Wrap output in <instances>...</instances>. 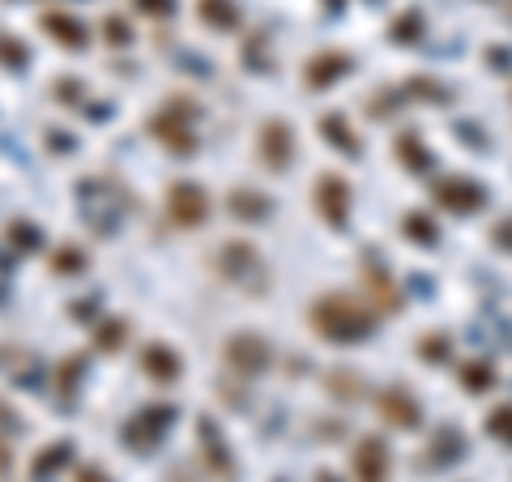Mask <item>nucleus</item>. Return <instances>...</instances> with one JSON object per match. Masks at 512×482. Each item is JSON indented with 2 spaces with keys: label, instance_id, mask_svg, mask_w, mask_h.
Segmentation results:
<instances>
[{
  "label": "nucleus",
  "instance_id": "obj_1",
  "mask_svg": "<svg viewBox=\"0 0 512 482\" xmlns=\"http://www.w3.org/2000/svg\"><path fill=\"white\" fill-rule=\"evenodd\" d=\"M308 320H312V329L320 337H329V342H342V346L359 342V337H367V333H372V325H376L372 312H367L359 299H350V295H320L312 303Z\"/></svg>",
  "mask_w": 512,
  "mask_h": 482
},
{
  "label": "nucleus",
  "instance_id": "obj_2",
  "mask_svg": "<svg viewBox=\"0 0 512 482\" xmlns=\"http://www.w3.org/2000/svg\"><path fill=\"white\" fill-rule=\"evenodd\" d=\"M214 269L222 282L239 286V291H265V261L248 239H227L218 252H214Z\"/></svg>",
  "mask_w": 512,
  "mask_h": 482
},
{
  "label": "nucleus",
  "instance_id": "obj_3",
  "mask_svg": "<svg viewBox=\"0 0 512 482\" xmlns=\"http://www.w3.org/2000/svg\"><path fill=\"white\" fill-rule=\"evenodd\" d=\"M192 116H197V107H184V99H167L150 116V133L158 137V146H167L171 154H192V150H197Z\"/></svg>",
  "mask_w": 512,
  "mask_h": 482
},
{
  "label": "nucleus",
  "instance_id": "obj_4",
  "mask_svg": "<svg viewBox=\"0 0 512 482\" xmlns=\"http://www.w3.org/2000/svg\"><path fill=\"white\" fill-rule=\"evenodd\" d=\"M222 363H227L235 376H244V380L265 376L269 363H274V346H269L261 333H231L227 346H222Z\"/></svg>",
  "mask_w": 512,
  "mask_h": 482
},
{
  "label": "nucleus",
  "instance_id": "obj_5",
  "mask_svg": "<svg viewBox=\"0 0 512 482\" xmlns=\"http://www.w3.org/2000/svg\"><path fill=\"white\" fill-rule=\"evenodd\" d=\"M167 214H171L175 227L197 231V227H205V218H210V197H205L201 184L175 180V184L167 188Z\"/></svg>",
  "mask_w": 512,
  "mask_h": 482
},
{
  "label": "nucleus",
  "instance_id": "obj_6",
  "mask_svg": "<svg viewBox=\"0 0 512 482\" xmlns=\"http://www.w3.org/2000/svg\"><path fill=\"white\" fill-rule=\"evenodd\" d=\"M256 158L269 167V171H286L295 158V128L286 120H265L261 133H256Z\"/></svg>",
  "mask_w": 512,
  "mask_h": 482
},
{
  "label": "nucleus",
  "instance_id": "obj_7",
  "mask_svg": "<svg viewBox=\"0 0 512 482\" xmlns=\"http://www.w3.org/2000/svg\"><path fill=\"white\" fill-rule=\"evenodd\" d=\"M171 419H175L171 406H146V410H137L133 419H128V427H124L128 448H133V453H150V448H158V440L167 436Z\"/></svg>",
  "mask_w": 512,
  "mask_h": 482
},
{
  "label": "nucleus",
  "instance_id": "obj_8",
  "mask_svg": "<svg viewBox=\"0 0 512 482\" xmlns=\"http://www.w3.org/2000/svg\"><path fill=\"white\" fill-rule=\"evenodd\" d=\"M197 440H201V461H205V470H210L214 478H222V482H235L231 448H227V440H222V431L214 427L210 414H201V419H197Z\"/></svg>",
  "mask_w": 512,
  "mask_h": 482
},
{
  "label": "nucleus",
  "instance_id": "obj_9",
  "mask_svg": "<svg viewBox=\"0 0 512 482\" xmlns=\"http://www.w3.org/2000/svg\"><path fill=\"white\" fill-rule=\"evenodd\" d=\"M312 201H316V214L329 222V227H346L350 218V184L338 180V175H320L316 188H312Z\"/></svg>",
  "mask_w": 512,
  "mask_h": 482
},
{
  "label": "nucleus",
  "instance_id": "obj_10",
  "mask_svg": "<svg viewBox=\"0 0 512 482\" xmlns=\"http://www.w3.org/2000/svg\"><path fill=\"white\" fill-rule=\"evenodd\" d=\"M350 465H355V482H384L389 478V448H384L376 436H367V440H359Z\"/></svg>",
  "mask_w": 512,
  "mask_h": 482
},
{
  "label": "nucleus",
  "instance_id": "obj_11",
  "mask_svg": "<svg viewBox=\"0 0 512 482\" xmlns=\"http://www.w3.org/2000/svg\"><path fill=\"white\" fill-rule=\"evenodd\" d=\"M141 372H146L150 380H158V384H175V380L184 376V359L175 355L171 346L154 342V346L141 350Z\"/></svg>",
  "mask_w": 512,
  "mask_h": 482
},
{
  "label": "nucleus",
  "instance_id": "obj_12",
  "mask_svg": "<svg viewBox=\"0 0 512 482\" xmlns=\"http://www.w3.org/2000/svg\"><path fill=\"white\" fill-rule=\"evenodd\" d=\"M39 22H43L47 35H52L60 47H69V52H82V47L90 43V30H86L82 22H77L73 13H60V9H52V13H43Z\"/></svg>",
  "mask_w": 512,
  "mask_h": 482
},
{
  "label": "nucleus",
  "instance_id": "obj_13",
  "mask_svg": "<svg viewBox=\"0 0 512 482\" xmlns=\"http://www.w3.org/2000/svg\"><path fill=\"white\" fill-rule=\"evenodd\" d=\"M227 210L235 218H244V222H261V218H269V197L265 192H256V188H231L227 192Z\"/></svg>",
  "mask_w": 512,
  "mask_h": 482
},
{
  "label": "nucleus",
  "instance_id": "obj_14",
  "mask_svg": "<svg viewBox=\"0 0 512 482\" xmlns=\"http://www.w3.org/2000/svg\"><path fill=\"white\" fill-rule=\"evenodd\" d=\"M350 69V56L346 52H325V56H312L308 60V86L320 90V86H333L338 77Z\"/></svg>",
  "mask_w": 512,
  "mask_h": 482
},
{
  "label": "nucleus",
  "instance_id": "obj_15",
  "mask_svg": "<svg viewBox=\"0 0 512 482\" xmlns=\"http://www.w3.org/2000/svg\"><path fill=\"white\" fill-rule=\"evenodd\" d=\"M380 414L389 419L393 427H419V406L402 393V389H389L380 393Z\"/></svg>",
  "mask_w": 512,
  "mask_h": 482
},
{
  "label": "nucleus",
  "instance_id": "obj_16",
  "mask_svg": "<svg viewBox=\"0 0 512 482\" xmlns=\"http://www.w3.org/2000/svg\"><path fill=\"white\" fill-rule=\"evenodd\" d=\"M69 457H73V440H56L52 448H43V453H39L35 461H30V478L43 482L47 474L64 470V465H69Z\"/></svg>",
  "mask_w": 512,
  "mask_h": 482
},
{
  "label": "nucleus",
  "instance_id": "obj_17",
  "mask_svg": "<svg viewBox=\"0 0 512 482\" xmlns=\"http://www.w3.org/2000/svg\"><path fill=\"white\" fill-rule=\"evenodd\" d=\"M124 337H128V320L111 316V320H103V325L94 329V346H99L103 355H116V350L124 346Z\"/></svg>",
  "mask_w": 512,
  "mask_h": 482
},
{
  "label": "nucleus",
  "instance_id": "obj_18",
  "mask_svg": "<svg viewBox=\"0 0 512 482\" xmlns=\"http://www.w3.org/2000/svg\"><path fill=\"white\" fill-rule=\"evenodd\" d=\"M201 18L210 22V26H218V30H222V26L231 30V26L239 22V13L227 5V0H201Z\"/></svg>",
  "mask_w": 512,
  "mask_h": 482
},
{
  "label": "nucleus",
  "instance_id": "obj_19",
  "mask_svg": "<svg viewBox=\"0 0 512 482\" xmlns=\"http://www.w3.org/2000/svg\"><path fill=\"white\" fill-rule=\"evenodd\" d=\"M320 133H329V141L338 150H346V154H359V141H350V133H346V124H342V116H325L320 120Z\"/></svg>",
  "mask_w": 512,
  "mask_h": 482
},
{
  "label": "nucleus",
  "instance_id": "obj_20",
  "mask_svg": "<svg viewBox=\"0 0 512 482\" xmlns=\"http://www.w3.org/2000/svg\"><path fill=\"white\" fill-rule=\"evenodd\" d=\"M52 265L64 273V278H73V273H82V269H86V252H77V248H60V252H52Z\"/></svg>",
  "mask_w": 512,
  "mask_h": 482
},
{
  "label": "nucleus",
  "instance_id": "obj_21",
  "mask_svg": "<svg viewBox=\"0 0 512 482\" xmlns=\"http://www.w3.org/2000/svg\"><path fill=\"white\" fill-rule=\"evenodd\" d=\"M9 244L18 248V252H35L39 235H35V227H30V222H13V227H9Z\"/></svg>",
  "mask_w": 512,
  "mask_h": 482
},
{
  "label": "nucleus",
  "instance_id": "obj_22",
  "mask_svg": "<svg viewBox=\"0 0 512 482\" xmlns=\"http://www.w3.org/2000/svg\"><path fill=\"white\" fill-rule=\"evenodd\" d=\"M26 60H30L26 43H13V39H5V35H0V64H9V69H22Z\"/></svg>",
  "mask_w": 512,
  "mask_h": 482
},
{
  "label": "nucleus",
  "instance_id": "obj_23",
  "mask_svg": "<svg viewBox=\"0 0 512 482\" xmlns=\"http://www.w3.org/2000/svg\"><path fill=\"white\" fill-rule=\"evenodd\" d=\"M103 30H107V43H128V39H133V30H128L124 18H107Z\"/></svg>",
  "mask_w": 512,
  "mask_h": 482
},
{
  "label": "nucleus",
  "instance_id": "obj_24",
  "mask_svg": "<svg viewBox=\"0 0 512 482\" xmlns=\"http://www.w3.org/2000/svg\"><path fill=\"white\" fill-rule=\"evenodd\" d=\"M133 5L141 13H150V18H167V13L175 9V0H133Z\"/></svg>",
  "mask_w": 512,
  "mask_h": 482
},
{
  "label": "nucleus",
  "instance_id": "obj_25",
  "mask_svg": "<svg viewBox=\"0 0 512 482\" xmlns=\"http://www.w3.org/2000/svg\"><path fill=\"white\" fill-rule=\"evenodd\" d=\"M73 482H111V478H107V470H99V465H82Z\"/></svg>",
  "mask_w": 512,
  "mask_h": 482
},
{
  "label": "nucleus",
  "instance_id": "obj_26",
  "mask_svg": "<svg viewBox=\"0 0 512 482\" xmlns=\"http://www.w3.org/2000/svg\"><path fill=\"white\" fill-rule=\"evenodd\" d=\"M9 465H13V453H9V444H5V440H0V478H5V474H9Z\"/></svg>",
  "mask_w": 512,
  "mask_h": 482
},
{
  "label": "nucleus",
  "instance_id": "obj_27",
  "mask_svg": "<svg viewBox=\"0 0 512 482\" xmlns=\"http://www.w3.org/2000/svg\"><path fill=\"white\" fill-rule=\"evenodd\" d=\"M171 482H188V478L184 474H171Z\"/></svg>",
  "mask_w": 512,
  "mask_h": 482
}]
</instances>
